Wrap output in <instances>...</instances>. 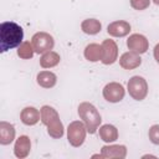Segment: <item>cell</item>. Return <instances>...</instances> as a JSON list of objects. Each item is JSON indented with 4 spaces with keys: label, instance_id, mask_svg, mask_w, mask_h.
Segmentation results:
<instances>
[{
    "label": "cell",
    "instance_id": "6da1fadb",
    "mask_svg": "<svg viewBox=\"0 0 159 159\" xmlns=\"http://www.w3.org/2000/svg\"><path fill=\"white\" fill-rule=\"evenodd\" d=\"M24 40V30L20 25L12 21L0 24V51L6 52L17 47Z\"/></svg>",
    "mask_w": 159,
    "mask_h": 159
}]
</instances>
